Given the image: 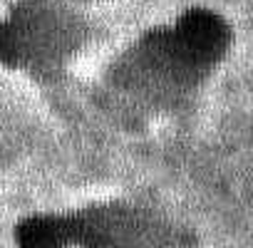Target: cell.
Instances as JSON below:
<instances>
[{"mask_svg":"<svg viewBox=\"0 0 253 248\" xmlns=\"http://www.w3.org/2000/svg\"><path fill=\"white\" fill-rule=\"evenodd\" d=\"M176 42L194 60H213L228 47V28L211 10H189L176 25Z\"/></svg>","mask_w":253,"mask_h":248,"instance_id":"obj_1","label":"cell"},{"mask_svg":"<svg viewBox=\"0 0 253 248\" xmlns=\"http://www.w3.org/2000/svg\"><path fill=\"white\" fill-rule=\"evenodd\" d=\"M70 236L72 226L52 216H30L18 226L20 248H65Z\"/></svg>","mask_w":253,"mask_h":248,"instance_id":"obj_2","label":"cell"},{"mask_svg":"<svg viewBox=\"0 0 253 248\" xmlns=\"http://www.w3.org/2000/svg\"><path fill=\"white\" fill-rule=\"evenodd\" d=\"M13 55H15L13 38H10V33L3 25H0V57H3V60H13Z\"/></svg>","mask_w":253,"mask_h":248,"instance_id":"obj_3","label":"cell"}]
</instances>
